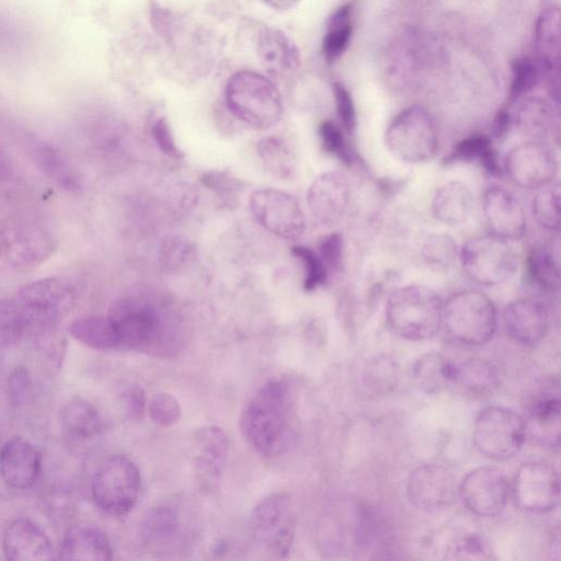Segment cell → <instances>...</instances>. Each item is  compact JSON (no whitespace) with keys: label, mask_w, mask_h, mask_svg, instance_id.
<instances>
[{"label":"cell","mask_w":561,"mask_h":561,"mask_svg":"<svg viewBox=\"0 0 561 561\" xmlns=\"http://www.w3.org/2000/svg\"><path fill=\"white\" fill-rule=\"evenodd\" d=\"M107 319L119 347L168 358L188 341V327L173 298L153 287L137 286L116 299Z\"/></svg>","instance_id":"1"},{"label":"cell","mask_w":561,"mask_h":561,"mask_svg":"<svg viewBox=\"0 0 561 561\" xmlns=\"http://www.w3.org/2000/svg\"><path fill=\"white\" fill-rule=\"evenodd\" d=\"M290 403L288 386L280 380H270L243 407L240 428L257 454L277 456L289 447Z\"/></svg>","instance_id":"2"},{"label":"cell","mask_w":561,"mask_h":561,"mask_svg":"<svg viewBox=\"0 0 561 561\" xmlns=\"http://www.w3.org/2000/svg\"><path fill=\"white\" fill-rule=\"evenodd\" d=\"M386 320L390 330L402 339L427 340L443 323V301L426 286L408 285L388 298Z\"/></svg>","instance_id":"3"},{"label":"cell","mask_w":561,"mask_h":561,"mask_svg":"<svg viewBox=\"0 0 561 561\" xmlns=\"http://www.w3.org/2000/svg\"><path fill=\"white\" fill-rule=\"evenodd\" d=\"M225 99L229 111L254 128L272 127L283 113L277 88L270 79L252 70H240L229 78Z\"/></svg>","instance_id":"4"},{"label":"cell","mask_w":561,"mask_h":561,"mask_svg":"<svg viewBox=\"0 0 561 561\" xmlns=\"http://www.w3.org/2000/svg\"><path fill=\"white\" fill-rule=\"evenodd\" d=\"M443 322L454 340L466 345H481L495 332L496 309L484 294L461 290L443 304Z\"/></svg>","instance_id":"5"},{"label":"cell","mask_w":561,"mask_h":561,"mask_svg":"<svg viewBox=\"0 0 561 561\" xmlns=\"http://www.w3.org/2000/svg\"><path fill=\"white\" fill-rule=\"evenodd\" d=\"M385 136L388 149L408 163L431 160L438 147L435 119L428 111L419 105L400 112L389 124Z\"/></svg>","instance_id":"6"},{"label":"cell","mask_w":561,"mask_h":561,"mask_svg":"<svg viewBox=\"0 0 561 561\" xmlns=\"http://www.w3.org/2000/svg\"><path fill=\"white\" fill-rule=\"evenodd\" d=\"M466 274L478 284L493 286L516 272L518 256L511 241L493 233L469 239L460 250Z\"/></svg>","instance_id":"7"},{"label":"cell","mask_w":561,"mask_h":561,"mask_svg":"<svg viewBox=\"0 0 561 561\" xmlns=\"http://www.w3.org/2000/svg\"><path fill=\"white\" fill-rule=\"evenodd\" d=\"M141 486L140 472L133 460L116 455L105 459L93 476V500L104 512L122 516L136 504Z\"/></svg>","instance_id":"8"},{"label":"cell","mask_w":561,"mask_h":561,"mask_svg":"<svg viewBox=\"0 0 561 561\" xmlns=\"http://www.w3.org/2000/svg\"><path fill=\"white\" fill-rule=\"evenodd\" d=\"M526 438L524 419L502 407H488L476 419L473 443L486 458L501 461L515 456Z\"/></svg>","instance_id":"9"},{"label":"cell","mask_w":561,"mask_h":561,"mask_svg":"<svg viewBox=\"0 0 561 561\" xmlns=\"http://www.w3.org/2000/svg\"><path fill=\"white\" fill-rule=\"evenodd\" d=\"M250 529L254 542L274 558H285L294 538V516L288 495L273 494L253 510Z\"/></svg>","instance_id":"10"},{"label":"cell","mask_w":561,"mask_h":561,"mask_svg":"<svg viewBox=\"0 0 561 561\" xmlns=\"http://www.w3.org/2000/svg\"><path fill=\"white\" fill-rule=\"evenodd\" d=\"M77 290L64 277H45L22 287L16 300L36 321L58 322L77 304Z\"/></svg>","instance_id":"11"},{"label":"cell","mask_w":561,"mask_h":561,"mask_svg":"<svg viewBox=\"0 0 561 561\" xmlns=\"http://www.w3.org/2000/svg\"><path fill=\"white\" fill-rule=\"evenodd\" d=\"M250 208L266 230L282 239L297 240L304 234V213L287 193L273 188L257 190L250 197Z\"/></svg>","instance_id":"12"},{"label":"cell","mask_w":561,"mask_h":561,"mask_svg":"<svg viewBox=\"0 0 561 561\" xmlns=\"http://www.w3.org/2000/svg\"><path fill=\"white\" fill-rule=\"evenodd\" d=\"M517 506L528 513L543 514L553 510L560 499V482L557 470L542 461L520 465L514 482Z\"/></svg>","instance_id":"13"},{"label":"cell","mask_w":561,"mask_h":561,"mask_svg":"<svg viewBox=\"0 0 561 561\" xmlns=\"http://www.w3.org/2000/svg\"><path fill=\"white\" fill-rule=\"evenodd\" d=\"M504 165L512 182L531 190L552 183L558 172V160L553 150L546 142L534 140L512 148Z\"/></svg>","instance_id":"14"},{"label":"cell","mask_w":561,"mask_h":561,"mask_svg":"<svg viewBox=\"0 0 561 561\" xmlns=\"http://www.w3.org/2000/svg\"><path fill=\"white\" fill-rule=\"evenodd\" d=\"M459 494L473 514L492 517L500 514L507 501L505 476L493 467H479L468 472L459 484Z\"/></svg>","instance_id":"15"},{"label":"cell","mask_w":561,"mask_h":561,"mask_svg":"<svg viewBox=\"0 0 561 561\" xmlns=\"http://www.w3.org/2000/svg\"><path fill=\"white\" fill-rule=\"evenodd\" d=\"M456 492L455 476L437 463L421 465L408 477V499L422 511L434 512L449 506L455 500Z\"/></svg>","instance_id":"16"},{"label":"cell","mask_w":561,"mask_h":561,"mask_svg":"<svg viewBox=\"0 0 561 561\" xmlns=\"http://www.w3.org/2000/svg\"><path fill=\"white\" fill-rule=\"evenodd\" d=\"M350 202L348 180L342 172L318 175L307 191V204L314 219L324 227L337 225Z\"/></svg>","instance_id":"17"},{"label":"cell","mask_w":561,"mask_h":561,"mask_svg":"<svg viewBox=\"0 0 561 561\" xmlns=\"http://www.w3.org/2000/svg\"><path fill=\"white\" fill-rule=\"evenodd\" d=\"M538 70L546 79L547 90L556 104L560 100V11L547 8L540 14L535 31Z\"/></svg>","instance_id":"18"},{"label":"cell","mask_w":561,"mask_h":561,"mask_svg":"<svg viewBox=\"0 0 561 561\" xmlns=\"http://www.w3.org/2000/svg\"><path fill=\"white\" fill-rule=\"evenodd\" d=\"M57 247L54 236L45 230L31 229L11 233L0 225V255L19 270L38 266Z\"/></svg>","instance_id":"19"},{"label":"cell","mask_w":561,"mask_h":561,"mask_svg":"<svg viewBox=\"0 0 561 561\" xmlns=\"http://www.w3.org/2000/svg\"><path fill=\"white\" fill-rule=\"evenodd\" d=\"M483 214L491 233L516 241L526 231V217L520 202L500 185H491L483 195Z\"/></svg>","instance_id":"20"},{"label":"cell","mask_w":561,"mask_h":561,"mask_svg":"<svg viewBox=\"0 0 561 561\" xmlns=\"http://www.w3.org/2000/svg\"><path fill=\"white\" fill-rule=\"evenodd\" d=\"M507 334L524 345L540 342L549 328V312L545 304L535 297H524L507 305L504 310Z\"/></svg>","instance_id":"21"},{"label":"cell","mask_w":561,"mask_h":561,"mask_svg":"<svg viewBox=\"0 0 561 561\" xmlns=\"http://www.w3.org/2000/svg\"><path fill=\"white\" fill-rule=\"evenodd\" d=\"M38 450L26 439L13 437L0 453V474L4 482L19 490L31 488L41 472Z\"/></svg>","instance_id":"22"},{"label":"cell","mask_w":561,"mask_h":561,"mask_svg":"<svg viewBox=\"0 0 561 561\" xmlns=\"http://www.w3.org/2000/svg\"><path fill=\"white\" fill-rule=\"evenodd\" d=\"M3 552L12 561H44L54 558L45 531L28 518L14 519L3 536Z\"/></svg>","instance_id":"23"},{"label":"cell","mask_w":561,"mask_h":561,"mask_svg":"<svg viewBox=\"0 0 561 561\" xmlns=\"http://www.w3.org/2000/svg\"><path fill=\"white\" fill-rule=\"evenodd\" d=\"M195 471L197 480L205 489L218 482L228 457L229 442L224 430L207 426L195 436Z\"/></svg>","instance_id":"24"},{"label":"cell","mask_w":561,"mask_h":561,"mask_svg":"<svg viewBox=\"0 0 561 561\" xmlns=\"http://www.w3.org/2000/svg\"><path fill=\"white\" fill-rule=\"evenodd\" d=\"M62 560L107 561L112 548L106 534L95 525L81 523L70 527L60 546Z\"/></svg>","instance_id":"25"},{"label":"cell","mask_w":561,"mask_h":561,"mask_svg":"<svg viewBox=\"0 0 561 561\" xmlns=\"http://www.w3.org/2000/svg\"><path fill=\"white\" fill-rule=\"evenodd\" d=\"M257 54L265 70L275 77L290 75L299 68L296 45L278 28L267 27L257 36Z\"/></svg>","instance_id":"26"},{"label":"cell","mask_w":561,"mask_h":561,"mask_svg":"<svg viewBox=\"0 0 561 561\" xmlns=\"http://www.w3.org/2000/svg\"><path fill=\"white\" fill-rule=\"evenodd\" d=\"M560 398L558 392L545 391L535 397L525 422L526 435L545 447H558L560 442Z\"/></svg>","instance_id":"27"},{"label":"cell","mask_w":561,"mask_h":561,"mask_svg":"<svg viewBox=\"0 0 561 561\" xmlns=\"http://www.w3.org/2000/svg\"><path fill=\"white\" fill-rule=\"evenodd\" d=\"M512 118L518 133L529 140L545 142L556 133L554 108L538 96L524 98Z\"/></svg>","instance_id":"28"},{"label":"cell","mask_w":561,"mask_h":561,"mask_svg":"<svg viewBox=\"0 0 561 561\" xmlns=\"http://www.w3.org/2000/svg\"><path fill=\"white\" fill-rule=\"evenodd\" d=\"M451 385L466 397L481 399L490 396L499 386L496 367L483 358H468L455 363Z\"/></svg>","instance_id":"29"},{"label":"cell","mask_w":561,"mask_h":561,"mask_svg":"<svg viewBox=\"0 0 561 561\" xmlns=\"http://www.w3.org/2000/svg\"><path fill=\"white\" fill-rule=\"evenodd\" d=\"M60 422L64 434L72 446L92 440L102 430L98 409L83 399L67 403L61 410Z\"/></svg>","instance_id":"30"},{"label":"cell","mask_w":561,"mask_h":561,"mask_svg":"<svg viewBox=\"0 0 561 561\" xmlns=\"http://www.w3.org/2000/svg\"><path fill=\"white\" fill-rule=\"evenodd\" d=\"M31 157L37 169L59 188L77 192L81 188V179L77 170L53 146L35 141L31 148Z\"/></svg>","instance_id":"31"},{"label":"cell","mask_w":561,"mask_h":561,"mask_svg":"<svg viewBox=\"0 0 561 561\" xmlns=\"http://www.w3.org/2000/svg\"><path fill=\"white\" fill-rule=\"evenodd\" d=\"M472 209V194L460 181L444 183L434 194L432 211L434 217L446 225L465 222Z\"/></svg>","instance_id":"32"},{"label":"cell","mask_w":561,"mask_h":561,"mask_svg":"<svg viewBox=\"0 0 561 561\" xmlns=\"http://www.w3.org/2000/svg\"><path fill=\"white\" fill-rule=\"evenodd\" d=\"M454 373L455 363L436 352L422 355L412 368L415 386L427 394L440 392L451 385Z\"/></svg>","instance_id":"33"},{"label":"cell","mask_w":561,"mask_h":561,"mask_svg":"<svg viewBox=\"0 0 561 561\" xmlns=\"http://www.w3.org/2000/svg\"><path fill=\"white\" fill-rule=\"evenodd\" d=\"M73 339L94 350L118 348V341L107 317H82L69 325Z\"/></svg>","instance_id":"34"},{"label":"cell","mask_w":561,"mask_h":561,"mask_svg":"<svg viewBox=\"0 0 561 561\" xmlns=\"http://www.w3.org/2000/svg\"><path fill=\"white\" fill-rule=\"evenodd\" d=\"M31 329L32 318L16 299H0V348L27 337Z\"/></svg>","instance_id":"35"},{"label":"cell","mask_w":561,"mask_h":561,"mask_svg":"<svg viewBox=\"0 0 561 561\" xmlns=\"http://www.w3.org/2000/svg\"><path fill=\"white\" fill-rule=\"evenodd\" d=\"M526 266L534 285L548 293L559 288V263L550 248L545 245L533 248L528 253Z\"/></svg>","instance_id":"36"},{"label":"cell","mask_w":561,"mask_h":561,"mask_svg":"<svg viewBox=\"0 0 561 561\" xmlns=\"http://www.w3.org/2000/svg\"><path fill=\"white\" fill-rule=\"evenodd\" d=\"M256 148L270 173L282 180L293 175L296 165L295 156L283 138L276 136L263 138L257 142Z\"/></svg>","instance_id":"37"},{"label":"cell","mask_w":561,"mask_h":561,"mask_svg":"<svg viewBox=\"0 0 561 561\" xmlns=\"http://www.w3.org/2000/svg\"><path fill=\"white\" fill-rule=\"evenodd\" d=\"M457 243L447 233H432L423 242L421 257L424 264L434 272L448 271L456 261Z\"/></svg>","instance_id":"38"},{"label":"cell","mask_w":561,"mask_h":561,"mask_svg":"<svg viewBox=\"0 0 561 561\" xmlns=\"http://www.w3.org/2000/svg\"><path fill=\"white\" fill-rule=\"evenodd\" d=\"M363 380L367 388L377 394H386L396 388L398 364L389 355H376L366 362Z\"/></svg>","instance_id":"39"},{"label":"cell","mask_w":561,"mask_h":561,"mask_svg":"<svg viewBox=\"0 0 561 561\" xmlns=\"http://www.w3.org/2000/svg\"><path fill=\"white\" fill-rule=\"evenodd\" d=\"M195 259V245L182 236H169L159 248V264L168 274L180 273Z\"/></svg>","instance_id":"40"},{"label":"cell","mask_w":561,"mask_h":561,"mask_svg":"<svg viewBox=\"0 0 561 561\" xmlns=\"http://www.w3.org/2000/svg\"><path fill=\"white\" fill-rule=\"evenodd\" d=\"M176 513L170 507H157L145 518L142 534L149 543L162 545L170 541L178 533Z\"/></svg>","instance_id":"41"},{"label":"cell","mask_w":561,"mask_h":561,"mask_svg":"<svg viewBox=\"0 0 561 561\" xmlns=\"http://www.w3.org/2000/svg\"><path fill=\"white\" fill-rule=\"evenodd\" d=\"M533 211L537 221L548 230H558L560 226V185L548 184L540 188L533 202Z\"/></svg>","instance_id":"42"},{"label":"cell","mask_w":561,"mask_h":561,"mask_svg":"<svg viewBox=\"0 0 561 561\" xmlns=\"http://www.w3.org/2000/svg\"><path fill=\"white\" fill-rule=\"evenodd\" d=\"M512 83L510 101L514 102L524 98L538 83L539 70L536 64L528 57L516 58L512 62Z\"/></svg>","instance_id":"43"},{"label":"cell","mask_w":561,"mask_h":561,"mask_svg":"<svg viewBox=\"0 0 561 561\" xmlns=\"http://www.w3.org/2000/svg\"><path fill=\"white\" fill-rule=\"evenodd\" d=\"M354 31V23L327 25L322 41V55L328 64L336 61L347 49Z\"/></svg>","instance_id":"44"},{"label":"cell","mask_w":561,"mask_h":561,"mask_svg":"<svg viewBox=\"0 0 561 561\" xmlns=\"http://www.w3.org/2000/svg\"><path fill=\"white\" fill-rule=\"evenodd\" d=\"M291 253L299 257L305 264V290L311 291L327 282V266L319 254L305 245H294Z\"/></svg>","instance_id":"45"},{"label":"cell","mask_w":561,"mask_h":561,"mask_svg":"<svg viewBox=\"0 0 561 561\" xmlns=\"http://www.w3.org/2000/svg\"><path fill=\"white\" fill-rule=\"evenodd\" d=\"M148 413L153 423L168 427L180 420L181 407L172 394L161 392L150 399Z\"/></svg>","instance_id":"46"},{"label":"cell","mask_w":561,"mask_h":561,"mask_svg":"<svg viewBox=\"0 0 561 561\" xmlns=\"http://www.w3.org/2000/svg\"><path fill=\"white\" fill-rule=\"evenodd\" d=\"M319 136L324 150L345 164H350L352 156L341 128L332 121H324L319 126Z\"/></svg>","instance_id":"47"},{"label":"cell","mask_w":561,"mask_h":561,"mask_svg":"<svg viewBox=\"0 0 561 561\" xmlns=\"http://www.w3.org/2000/svg\"><path fill=\"white\" fill-rule=\"evenodd\" d=\"M491 147V139L485 135H472L459 141L445 158V163L469 162L479 160Z\"/></svg>","instance_id":"48"},{"label":"cell","mask_w":561,"mask_h":561,"mask_svg":"<svg viewBox=\"0 0 561 561\" xmlns=\"http://www.w3.org/2000/svg\"><path fill=\"white\" fill-rule=\"evenodd\" d=\"M202 183L220 198L231 199L241 188V182L222 171H207L201 178Z\"/></svg>","instance_id":"49"},{"label":"cell","mask_w":561,"mask_h":561,"mask_svg":"<svg viewBox=\"0 0 561 561\" xmlns=\"http://www.w3.org/2000/svg\"><path fill=\"white\" fill-rule=\"evenodd\" d=\"M319 256L332 271L343 266V237L340 232L323 236L318 242Z\"/></svg>","instance_id":"50"},{"label":"cell","mask_w":561,"mask_h":561,"mask_svg":"<svg viewBox=\"0 0 561 561\" xmlns=\"http://www.w3.org/2000/svg\"><path fill=\"white\" fill-rule=\"evenodd\" d=\"M333 94L341 124L346 133L352 134L356 127V111L353 99L340 82L333 83Z\"/></svg>","instance_id":"51"},{"label":"cell","mask_w":561,"mask_h":561,"mask_svg":"<svg viewBox=\"0 0 561 561\" xmlns=\"http://www.w3.org/2000/svg\"><path fill=\"white\" fill-rule=\"evenodd\" d=\"M152 137L160 148L167 156L179 159L183 156L173 135L170 129V125L164 117H160L154 121L151 127Z\"/></svg>","instance_id":"52"},{"label":"cell","mask_w":561,"mask_h":561,"mask_svg":"<svg viewBox=\"0 0 561 561\" xmlns=\"http://www.w3.org/2000/svg\"><path fill=\"white\" fill-rule=\"evenodd\" d=\"M31 388V376L24 367H16L9 379V394L12 403H22Z\"/></svg>","instance_id":"53"},{"label":"cell","mask_w":561,"mask_h":561,"mask_svg":"<svg viewBox=\"0 0 561 561\" xmlns=\"http://www.w3.org/2000/svg\"><path fill=\"white\" fill-rule=\"evenodd\" d=\"M126 405L129 416L133 420H140L146 410L145 392L139 387H131L126 393Z\"/></svg>","instance_id":"54"},{"label":"cell","mask_w":561,"mask_h":561,"mask_svg":"<svg viewBox=\"0 0 561 561\" xmlns=\"http://www.w3.org/2000/svg\"><path fill=\"white\" fill-rule=\"evenodd\" d=\"M457 553H466L470 558H486L488 553L485 543L478 536H467L460 540L455 550ZM466 556L463 558H466Z\"/></svg>","instance_id":"55"},{"label":"cell","mask_w":561,"mask_h":561,"mask_svg":"<svg viewBox=\"0 0 561 561\" xmlns=\"http://www.w3.org/2000/svg\"><path fill=\"white\" fill-rule=\"evenodd\" d=\"M513 126V118L510 112L505 108L497 112L493 121V135L496 138H503L510 133L511 127Z\"/></svg>","instance_id":"56"},{"label":"cell","mask_w":561,"mask_h":561,"mask_svg":"<svg viewBox=\"0 0 561 561\" xmlns=\"http://www.w3.org/2000/svg\"><path fill=\"white\" fill-rule=\"evenodd\" d=\"M479 161L483 165L484 170L494 176L501 175V167L499 163V159L496 156V152L492 149V147L488 148L482 156L480 157Z\"/></svg>","instance_id":"57"},{"label":"cell","mask_w":561,"mask_h":561,"mask_svg":"<svg viewBox=\"0 0 561 561\" xmlns=\"http://www.w3.org/2000/svg\"><path fill=\"white\" fill-rule=\"evenodd\" d=\"M12 173L10 161L0 146V180H8Z\"/></svg>","instance_id":"58"},{"label":"cell","mask_w":561,"mask_h":561,"mask_svg":"<svg viewBox=\"0 0 561 561\" xmlns=\"http://www.w3.org/2000/svg\"><path fill=\"white\" fill-rule=\"evenodd\" d=\"M265 2L275 10L286 11L296 5L299 0H265Z\"/></svg>","instance_id":"59"}]
</instances>
